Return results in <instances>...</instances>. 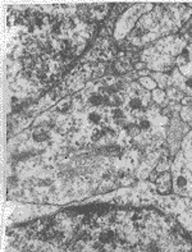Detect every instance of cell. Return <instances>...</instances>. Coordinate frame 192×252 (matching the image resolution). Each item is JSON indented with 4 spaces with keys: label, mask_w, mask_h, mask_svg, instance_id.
I'll use <instances>...</instances> for the list:
<instances>
[{
    "label": "cell",
    "mask_w": 192,
    "mask_h": 252,
    "mask_svg": "<svg viewBox=\"0 0 192 252\" xmlns=\"http://www.w3.org/2000/svg\"><path fill=\"white\" fill-rule=\"evenodd\" d=\"M176 218H177V221L179 223V225H181V227L187 232V233L191 234L192 233V209L183 211V213H181L179 215H177Z\"/></svg>",
    "instance_id": "obj_15"
},
{
    "label": "cell",
    "mask_w": 192,
    "mask_h": 252,
    "mask_svg": "<svg viewBox=\"0 0 192 252\" xmlns=\"http://www.w3.org/2000/svg\"><path fill=\"white\" fill-rule=\"evenodd\" d=\"M151 99H153V101L157 104V105H159L160 108H166V106L169 105V99L166 97V93L165 90H161V89H155L154 91H151Z\"/></svg>",
    "instance_id": "obj_16"
},
{
    "label": "cell",
    "mask_w": 192,
    "mask_h": 252,
    "mask_svg": "<svg viewBox=\"0 0 192 252\" xmlns=\"http://www.w3.org/2000/svg\"><path fill=\"white\" fill-rule=\"evenodd\" d=\"M172 163H173V158H170V155L165 154V155H163V157L160 158L159 161H158L157 166H155V169L154 170H155L158 174H160V173H163V172H166V170H170Z\"/></svg>",
    "instance_id": "obj_19"
},
{
    "label": "cell",
    "mask_w": 192,
    "mask_h": 252,
    "mask_svg": "<svg viewBox=\"0 0 192 252\" xmlns=\"http://www.w3.org/2000/svg\"><path fill=\"white\" fill-rule=\"evenodd\" d=\"M113 5L109 3H85L77 8L76 16L85 23L93 25L97 21H102L112 12Z\"/></svg>",
    "instance_id": "obj_7"
},
{
    "label": "cell",
    "mask_w": 192,
    "mask_h": 252,
    "mask_svg": "<svg viewBox=\"0 0 192 252\" xmlns=\"http://www.w3.org/2000/svg\"><path fill=\"white\" fill-rule=\"evenodd\" d=\"M134 221L140 232V243L132 247V251H147V246L157 243L160 238L176 229L179 223L173 218L159 214L157 210H141L134 213Z\"/></svg>",
    "instance_id": "obj_2"
},
{
    "label": "cell",
    "mask_w": 192,
    "mask_h": 252,
    "mask_svg": "<svg viewBox=\"0 0 192 252\" xmlns=\"http://www.w3.org/2000/svg\"><path fill=\"white\" fill-rule=\"evenodd\" d=\"M173 193L192 198V150L181 149L170 166Z\"/></svg>",
    "instance_id": "obj_3"
},
{
    "label": "cell",
    "mask_w": 192,
    "mask_h": 252,
    "mask_svg": "<svg viewBox=\"0 0 192 252\" xmlns=\"http://www.w3.org/2000/svg\"><path fill=\"white\" fill-rule=\"evenodd\" d=\"M176 64L183 76L192 78V44L187 45L185 50L177 57Z\"/></svg>",
    "instance_id": "obj_12"
},
{
    "label": "cell",
    "mask_w": 192,
    "mask_h": 252,
    "mask_svg": "<svg viewBox=\"0 0 192 252\" xmlns=\"http://www.w3.org/2000/svg\"><path fill=\"white\" fill-rule=\"evenodd\" d=\"M165 93H166V97L169 99V101L181 102L183 100V97H185V94L174 86L168 87V89L165 90Z\"/></svg>",
    "instance_id": "obj_20"
},
{
    "label": "cell",
    "mask_w": 192,
    "mask_h": 252,
    "mask_svg": "<svg viewBox=\"0 0 192 252\" xmlns=\"http://www.w3.org/2000/svg\"><path fill=\"white\" fill-rule=\"evenodd\" d=\"M154 6L155 5L151 3H136L128 6L115 22L114 31H113L114 41H125L128 35L133 31L141 17L146 14V13L151 12L154 9Z\"/></svg>",
    "instance_id": "obj_4"
},
{
    "label": "cell",
    "mask_w": 192,
    "mask_h": 252,
    "mask_svg": "<svg viewBox=\"0 0 192 252\" xmlns=\"http://www.w3.org/2000/svg\"><path fill=\"white\" fill-rule=\"evenodd\" d=\"M165 154L169 155V149H168V145L166 144L161 149H159V150H154L150 151V153H142L140 164H138L136 172L133 173L134 178L138 179V181H145V179L149 178L151 172L155 169V166H157L160 158L165 155Z\"/></svg>",
    "instance_id": "obj_9"
},
{
    "label": "cell",
    "mask_w": 192,
    "mask_h": 252,
    "mask_svg": "<svg viewBox=\"0 0 192 252\" xmlns=\"http://www.w3.org/2000/svg\"><path fill=\"white\" fill-rule=\"evenodd\" d=\"M179 118L192 129V105H182L179 110Z\"/></svg>",
    "instance_id": "obj_21"
},
{
    "label": "cell",
    "mask_w": 192,
    "mask_h": 252,
    "mask_svg": "<svg viewBox=\"0 0 192 252\" xmlns=\"http://www.w3.org/2000/svg\"><path fill=\"white\" fill-rule=\"evenodd\" d=\"M54 126L55 129L61 134H68L69 132H72L74 129L76 119H74V117L70 113H68V114L58 113L57 117H55Z\"/></svg>",
    "instance_id": "obj_13"
},
{
    "label": "cell",
    "mask_w": 192,
    "mask_h": 252,
    "mask_svg": "<svg viewBox=\"0 0 192 252\" xmlns=\"http://www.w3.org/2000/svg\"><path fill=\"white\" fill-rule=\"evenodd\" d=\"M118 49L114 44V38L112 37H97L94 46L82 58L85 63H106V62L115 61L118 55Z\"/></svg>",
    "instance_id": "obj_6"
},
{
    "label": "cell",
    "mask_w": 192,
    "mask_h": 252,
    "mask_svg": "<svg viewBox=\"0 0 192 252\" xmlns=\"http://www.w3.org/2000/svg\"><path fill=\"white\" fill-rule=\"evenodd\" d=\"M72 108H73V96L69 95L63 97L62 100H59L55 104L54 110L57 113H62V114H68V113H70Z\"/></svg>",
    "instance_id": "obj_17"
},
{
    "label": "cell",
    "mask_w": 192,
    "mask_h": 252,
    "mask_svg": "<svg viewBox=\"0 0 192 252\" xmlns=\"http://www.w3.org/2000/svg\"><path fill=\"white\" fill-rule=\"evenodd\" d=\"M150 77L158 83V87L161 90H166L169 87V73H160V72H151Z\"/></svg>",
    "instance_id": "obj_18"
},
{
    "label": "cell",
    "mask_w": 192,
    "mask_h": 252,
    "mask_svg": "<svg viewBox=\"0 0 192 252\" xmlns=\"http://www.w3.org/2000/svg\"><path fill=\"white\" fill-rule=\"evenodd\" d=\"M191 17L192 9L186 4H157L151 12L141 17L126 42L140 49L165 36L177 35Z\"/></svg>",
    "instance_id": "obj_1"
},
{
    "label": "cell",
    "mask_w": 192,
    "mask_h": 252,
    "mask_svg": "<svg viewBox=\"0 0 192 252\" xmlns=\"http://www.w3.org/2000/svg\"><path fill=\"white\" fill-rule=\"evenodd\" d=\"M142 69H146V65H145V63H142V62H138V63L134 64V70H142Z\"/></svg>",
    "instance_id": "obj_24"
},
{
    "label": "cell",
    "mask_w": 192,
    "mask_h": 252,
    "mask_svg": "<svg viewBox=\"0 0 192 252\" xmlns=\"http://www.w3.org/2000/svg\"><path fill=\"white\" fill-rule=\"evenodd\" d=\"M158 251H191L192 242L186 237L183 230L179 229V225L169 234L160 238L157 242Z\"/></svg>",
    "instance_id": "obj_8"
},
{
    "label": "cell",
    "mask_w": 192,
    "mask_h": 252,
    "mask_svg": "<svg viewBox=\"0 0 192 252\" xmlns=\"http://www.w3.org/2000/svg\"><path fill=\"white\" fill-rule=\"evenodd\" d=\"M161 114L170 119L168 132H166V145L169 149V155L174 158L176 154L181 150L183 137L189 133L191 128L179 118V112L172 110L169 108H164L161 109Z\"/></svg>",
    "instance_id": "obj_5"
},
{
    "label": "cell",
    "mask_w": 192,
    "mask_h": 252,
    "mask_svg": "<svg viewBox=\"0 0 192 252\" xmlns=\"http://www.w3.org/2000/svg\"><path fill=\"white\" fill-rule=\"evenodd\" d=\"M190 236H191V238H192V233H191V234H190Z\"/></svg>",
    "instance_id": "obj_25"
},
{
    "label": "cell",
    "mask_w": 192,
    "mask_h": 252,
    "mask_svg": "<svg viewBox=\"0 0 192 252\" xmlns=\"http://www.w3.org/2000/svg\"><path fill=\"white\" fill-rule=\"evenodd\" d=\"M169 76V86L177 87L185 94V96L192 97V78L183 76L177 67L170 72Z\"/></svg>",
    "instance_id": "obj_11"
},
{
    "label": "cell",
    "mask_w": 192,
    "mask_h": 252,
    "mask_svg": "<svg viewBox=\"0 0 192 252\" xmlns=\"http://www.w3.org/2000/svg\"><path fill=\"white\" fill-rule=\"evenodd\" d=\"M151 45L160 53L169 55L172 58H177L185 50L186 46L189 45V41L186 40L185 35L177 33V35H170L165 36L163 38H159L158 41L153 42Z\"/></svg>",
    "instance_id": "obj_10"
},
{
    "label": "cell",
    "mask_w": 192,
    "mask_h": 252,
    "mask_svg": "<svg viewBox=\"0 0 192 252\" xmlns=\"http://www.w3.org/2000/svg\"><path fill=\"white\" fill-rule=\"evenodd\" d=\"M32 137L36 142H45V141L49 138V132L48 129H45L42 127H38L33 129V133H32Z\"/></svg>",
    "instance_id": "obj_23"
},
{
    "label": "cell",
    "mask_w": 192,
    "mask_h": 252,
    "mask_svg": "<svg viewBox=\"0 0 192 252\" xmlns=\"http://www.w3.org/2000/svg\"><path fill=\"white\" fill-rule=\"evenodd\" d=\"M137 82L140 83L141 86L144 87L145 90H147V91H154L155 89H158V83L155 82V81L151 78L150 76H146V77H140L137 80Z\"/></svg>",
    "instance_id": "obj_22"
},
{
    "label": "cell",
    "mask_w": 192,
    "mask_h": 252,
    "mask_svg": "<svg viewBox=\"0 0 192 252\" xmlns=\"http://www.w3.org/2000/svg\"><path fill=\"white\" fill-rule=\"evenodd\" d=\"M155 186H157V191L160 195H170L173 192V181L170 170L160 173L159 177L155 181Z\"/></svg>",
    "instance_id": "obj_14"
}]
</instances>
